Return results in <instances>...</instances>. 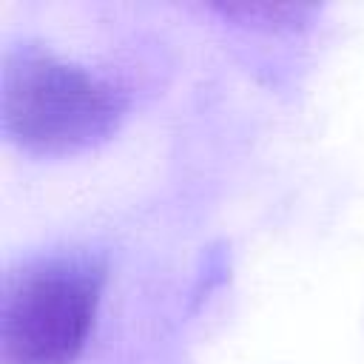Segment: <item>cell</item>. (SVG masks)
Returning <instances> with one entry per match:
<instances>
[{
	"label": "cell",
	"mask_w": 364,
	"mask_h": 364,
	"mask_svg": "<svg viewBox=\"0 0 364 364\" xmlns=\"http://www.w3.org/2000/svg\"><path fill=\"white\" fill-rule=\"evenodd\" d=\"M128 111L111 80L37 40L11 43L0 68V128L26 151L71 154L108 139Z\"/></svg>",
	"instance_id": "1"
},
{
	"label": "cell",
	"mask_w": 364,
	"mask_h": 364,
	"mask_svg": "<svg viewBox=\"0 0 364 364\" xmlns=\"http://www.w3.org/2000/svg\"><path fill=\"white\" fill-rule=\"evenodd\" d=\"M105 259L60 250L9 270L0 293V364H71L97 318Z\"/></svg>",
	"instance_id": "2"
}]
</instances>
